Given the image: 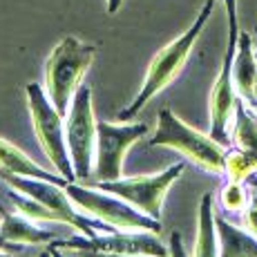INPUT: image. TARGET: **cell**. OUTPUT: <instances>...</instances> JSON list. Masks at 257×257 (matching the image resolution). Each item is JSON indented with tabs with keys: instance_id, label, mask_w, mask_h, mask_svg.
I'll list each match as a JSON object with an SVG mask.
<instances>
[{
	"instance_id": "cell-1",
	"label": "cell",
	"mask_w": 257,
	"mask_h": 257,
	"mask_svg": "<svg viewBox=\"0 0 257 257\" xmlns=\"http://www.w3.org/2000/svg\"><path fill=\"white\" fill-rule=\"evenodd\" d=\"M215 5H217V0H206L204 7H201V12L197 14L195 23H192L190 27H188L179 38H177V41L168 43V45L161 49L155 58H152L150 67H148V74H146V81H143L141 92L135 96V101L130 103V107H125L123 112H118L116 118H121V121H130V118H135L137 114H139L141 107L146 105V103L150 101L155 94H159L164 87H168L177 76H179V72L184 70L188 56H190L192 47H195L197 38L201 36L206 23H208V18H210L212 9H215Z\"/></svg>"
},
{
	"instance_id": "cell-2",
	"label": "cell",
	"mask_w": 257,
	"mask_h": 257,
	"mask_svg": "<svg viewBox=\"0 0 257 257\" xmlns=\"http://www.w3.org/2000/svg\"><path fill=\"white\" fill-rule=\"evenodd\" d=\"M96 49L74 36H65L52 49L45 63V90L58 114H67V103L74 98L85 72L90 70Z\"/></svg>"
},
{
	"instance_id": "cell-3",
	"label": "cell",
	"mask_w": 257,
	"mask_h": 257,
	"mask_svg": "<svg viewBox=\"0 0 257 257\" xmlns=\"http://www.w3.org/2000/svg\"><path fill=\"white\" fill-rule=\"evenodd\" d=\"M150 146H168L190 159L192 164L201 166L206 172L224 175L226 168V152L228 148L224 143L215 141L210 135L188 127L181 118H177L170 110L159 112V127L150 139Z\"/></svg>"
},
{
	"instance_id": "cell-4",
	"label": "cell",
	"mask_w": 257,
	"mask_h": 257,
	"mask_svg": "<svg viewBox=\"0 0 257 257\" xmlns=\"http://www.w3.org/2000/svg\"><path fill=\"white\" fill-rule=\"evenodd\" d=\"M65 192L74 204H78L94 219L105 221L114 230L121 233H159V219L148 217L146 212L127 204L125 199L112 192H96V188H81L76 184H67Z\"/></svg>"
},
{
	"instance_id": "cell-5",
	"label": "cell",
	"mask_w": 257,
	"mask_h": 257,
	"mask_svg": "<svg viewBox=\"0 0 257 257\" xmlns=\"http://www.w3.org/2000/svg\"><path fill=\"white\" fill-rule=\"evenodd\" d=\"M226 14H228V45H226L224 61H221L219 76L215 78V85L210 92V137L215 141L230 148L228 139V123L235 116L237 90L233 81V65L237 54V41H239V21H237V0H224Z\"/></svg>"
},
{
	"instance_id": "cell-6",
	"label": "cell",
	"mask_w": 257,
	"mask_h": 257,
	"mask_svg": "<svg viewBox=\"0 0 257 257\" xmlns=\"http://www.w3.org/2000/svg\"><path fill=\"white\" fill-rule=\"evenodd\" d=\"M25 92H27L29 114H32L34 130H36V137H38L43 152L54 164L58 175L65 177L70 184H74L76 175H74V166L70 161V155H67L65 132H63V116L58 114V110L45 96V92H43V87L38 83H29L25 87Z\"/></svg>"
},
{
	"instance_id": "cell-7",
	"label": "cell",
	"mask_w": 257,
	"mask_h": 257,
	"mask_svg": "<svg viewBox=\"0 0 257 257\" xmlns=\"http://www.w3.org/2000/svg\"><path fill=\"white\" fill-rule=\"evenodd\" d=\"M67 146L74 166V175L78 181H87L92 175V157L96 143V121L92 112L90 87H78L72 98V110L67 118Z\"/></svg>"
},
{
	"instance_id": "cell-8",
	"label": "cell",
	"mask_w": 257,
	"mask_h": 257,
	"mask_svg": "<svg viewBox=\"0 0 257 257\" xmlns=\"http://www.w3.org/2000/svg\"><path fill=\"white\" fill-rule=\"evenodd\" d=\"M184 164H175L161 175L155 177H132V179H116V181H101L96 184V190H105L112 195L125 199L135 208L146 212L148 217H161V206H164L168 188L175 184L184 172Z\"/></svg>"
},
{
	"instance_id": "cell-9",
	"label": "cell",
	"mask_w": 257,
	"mask_h": 257,
	"mask_svg": "<svg viewBox=\"0 0 257 257\" xmlns=\"http://www.w3.org/2000/svg\"><path fill=\"white\" fill-rule=\"evenodd\" d=\"M0 179L5 181L9 188L23 192V195L32 197V199L41 201L43 206L52 208L54 212H58L65 226L81 230L85 237H96L94 230L101 228L98 219H87L85 215H78L72 208V199L65 192V186L52 184V181H43V179H34V177H21V175H12V172L0 170Z\"/></svg>"
},
{
	"instance_id": "cell-10",
	"label": "cell",
	"mask_w": 257,
	"mask_h": 257,
	"mask_svg": "<svg viewBox=\"0 0 257 257\" xmlns=\"http://www.w3.org/2000/svg\"><path fill=\"white\" fill-rule=\"evenodd\" d=\"M148 132L146 123H130V125H112V123H96V152H94V179L116 181L123 172V157L127 148Z\"/></svg>"
},
{
	"instance_id": "cell-11",
	"label": "cell",
	"mask_w": 257,
	"mask_h": 257,
	"mask_svg": "<svg viewBox=\"0 0 257 257\" xmlns=\"http://www.w3.org/2000/svg\"><path fill=\"white\" fill-rule=\"evenodd\" d=\"M58 248H87V250H103V253H118V255H146V257H170V250L161 244L152 233H121L114 235H96L85 239H65L58 241Z\"/></svg>"
},
{
	"instance_id": "cell-12",
	"label": "cell",
	"mask_w": 257,
	"mask_h": 257,
	"mask_svg": "<svg viewBox=\"0 0 257 257\" xmlns=\"http://www.w3.org/2000/svg\"><path fill=\"white\" fill-rule=\"evenodd\" d=\"M255 78H257V54L253 49V38H250V34L239 32L235 65H233V81L237 96L244 98L250 107L255 105Z\"/></svg>"
},
{
	"instance_id": "cell-13",
	"label": "cell",
	"mask_w": 257,
	"mask_h": 257,
	"mask_svg": "<svg viewBox=\"0 0 257 257\" xmlns=\"http://www.w3.org/2000/svg\"><path fill=\"white\" fill-rule=\"evenodd\" d=\"M36 221H32L25 215H12V212L0 208V237L7 244H18V246H38L45 241L56 239V233L52 230H43L38 226H34Z\"/></svg>"
},
{
	"instance_id": "cell-14",
	"label": "cell",
	"mask_w": 257,
	"mask_h": 257,
	"mask_svg": "<svg viewBox=\"0 0 257 257\" xmlns=\"http://www.w3.org/2000/svg\"><path fill=\"white\" fill-rule=\"evenodd\" d=\"M0 170L12 172V175H21V177H34V179H43V181H52L58 186H67L70 181L61 175H52V172L43 170L36 161H32L23 150H18L16 146L0 139Z\"/></svg>"
},
{
	"instance_id": "cell-15",
	"label": "cell",
	"mask_w": 257,
	"mask_h": 257,
	"mask_svg": "<svg viewBox=\"0 0 257 257\" xmlns=\"http://www.w3.org/2000/svg\"><path fill=\"white\" fill-rule=\"evenodd\" d=\"M219 233V257H257V237L246 228L230 224L221 215H215Z\"/></svg>"
},
{
	"instance_id": "cell-16",
	"label": "cell",
	"mask_w": 257,
	"mask_h": 257,
	"mask_svg": "<svg viewBox=\"0 0 257 257\" xmlns=\"http://www.w3.org/2000/svg\"><path fill=\"white\" fill-rule=\"evenodd\" d=\"M195 257H219V233H217L215 221V197H212V192H206L199 204Z\"/></svg>"
},
{
	"instance_id": "cell-17",
	"label": "cell",
	"mask_w": 257,
	"mask_h": 257,
	"mask_svg": "<svg viewBox=\"0 0 257 257\" xmlns=\"http://www.w3.org/2000/svg\"><path fill=\"white\" fill-rule=\"evenodd\" d=\"M233 121V143L230 146L250 152L257 159V112L248 107L244 98H237Z\"/></svg>"
},
{
	"instance_id": "cell-18",
	"label": "cell",
	"mask_w": 257,
	"mask_h": 257,
	"mask_svg": "<svg viewBox=\"0 0 257 257\" xmlns=\"http://www.w3.org/2000/svg\"><path fill=\"white\" fill-rule=\"evenodd\" d=\"M224 175L228 177L230 181H246L250 177L257 175V159L250 152L241 150L237 146H230L228 152H226V168H224Z\"/></svg>"
},
{
	"instance_id": "cell-19",
	"label": "cell",
	"mask_w": 257,
	"mask_h": 257,
	"mask_svg": "<svg viewBox=\"0 0 257 257\" xmlns=\"http://www.w3.org/2000/svg\"><path fill=\"white\" fill-rule=\"evenodd\" d=\"M5 197L12 201L14 208L21 212V215L29 217L32 221H54V224H63V219H61V215H58V212H54L52 208L43 206L41 201L32 199V197L23 195V192H18V190H5ZM63 226H65V224H63Z\"/></svg>"
},
{
	"instance_id": "cell-20",
	"label": "cell",
	"mask_w": 257,
	"mask_h": 257,
	"mask_svg": "<svg viewBox=\"0 0 257 257\" xmlns=\"http://www.w3.org/2000/svg\"><path fill=\"white\" fill-rule=\"evenodd\" d=\"M248 184H241V181H226L224 188H221L219 192V204L224 210L228 212H237V215H241V212L246 210V206H248L250 201V190L246 188Z\"/></svg>"
},
{
	"instance_id": "cell-21",
	"label": "cell",
	"mask_w": 257,
	"mask_h": 257,
	"mask_svg": "<svg viewBox=\"0 0 257 257\" xmlns=\"http://www.w3.org/2000/svg\"><path fill=\"white\" fill-rule=\"evenodd\" d=\"M250 201L248 206H246V210L241 212V226H244L246 230H248L250 235L257 237V188L250 186Z\"/></svg>"
},
{
	"instance_id": "cell-22",
	"label": "cell",
	"mask_w": 257,
	"mask_h": 257,
	"mask_svg": "<svg viewBox=\"0 0 257 257\" xmlns=\"http://www.w3.org/2000/svg\"><path fill=\"white\" fill-rule=\"evenodd\" d=\"M70 257H139V255H118V253H103V250H87V248H65Z\"/></svg>"
},
{
	"instance_id": "cell-23",
	"label": "cell",
	"mask_w": 257,
	"mask_h": 257,
	"mask_svg": "<svg viewBox=\"0 0 257 257\" xmlns=\"http://www.w3.org/2000/svg\"><path fill=\"white\" fill-rule=\"evenodd\" d=\"M168 250H170V257H188L179 233H170V246H168Z\"/></svg>"
},
{
	"instance_id": "cell-24",
	"label": "cell",
	"mask_w": 257,
	"mask_h": 257,
	"mask_svg": "<svg viewBox=\"0 0 257 257\" xmlns=\"http://www.w3.org/2000/svg\"><path fill=\"white\" fill-rule=\"evenodd\" d=\"M118 7H121V0H107V12L110 14H116Z\"/></svg>"
},
{
	"instance_id": "cell-25",
	"label": "cell",
	"mask_w": 257,
	"mask_h": 257,
	"mask_svg": "<svg viewBox=\"0 0 257 257\" xmlns=\"http://www.w3.org/2000/svg\"><path fill=\"white\" fill-rule=\"evenodd\" d=\"M49 255H52V257H67V255H63V253H58V248H56V246H49Z\"/></svg>"
},
{
	"instance_id": "cell-26",
	"label": "cell",
	"mask_w": 257,
	"mask_h": 257,
	"mask_svg": "<svg viewBox=\"0 0 257 257\" xmlns=\"http://www.w3.org/2000/svg\"><path fill=\"white\" fill-rule=\"evenodd\" d=\"M9 248H12V244H7V241L0 237V250H9Z\"/></svg>"
},
{
	"instance_id": "cell-27",
	"label": "cell",
	"mask_w": 257,
	"mask_h": 257,
	"mask_svg": "<svg viewBox=\"0 0 257 257\" xmlns=\"http://www.w3.org/2000/svg\"><path fill=\"white\" fill-rule=\"evenodd\" d=\"M0 257H14L12 253H7V250H0Z\"/></svg>"
},
{
	"instance_id": "cell-28",
	"label": "cell",
	"mask_w": 257,
	"mask_h": 257,
	"mask_svg": "<svg viewBox=\"0 0 257 257\" xmlns=\"http://www.w3.org/2000/svg\"><path fill=\"white\" fill-rule=\"evenodd\" d=\"M253 110H255V112H257V105H255V107H253Z\"/></svg>"
}]
</instances>
